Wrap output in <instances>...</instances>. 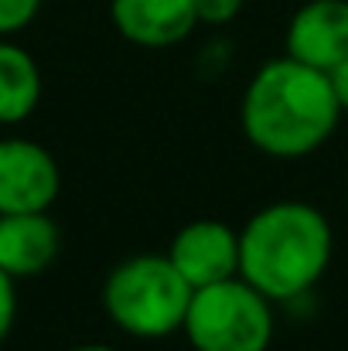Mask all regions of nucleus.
I'll return each instance as SVG.
<instances>
[{
    "label": "nucleus",
    "instance_id": "nucleus-1",
    "mask_svg": "<svg viewBox=\"0 0 348 351\" xmlns=\"http://www.w3.org/2000/svg\"><path fill=\"white\" fill-rule=\"evenodd\" d=\"M342 106L328 72H318L290 55L259 65L242 93L239 123L246 140L280 160L308 157L335 133Z\"/></svg>",
    "mask_w": 348,
    "mask_h": 351
},
{
    "label": "nucleus",
    "instance_id": "nucleus-2",
    "mask_svg": "<svg viewBox=\"0 0 348 351\" xmlns=\"http://www.w3.org/2000/svg\"><path fill=\"white\" fill-rule=\"evenodd\" d=\"M335 235L321 208L273 202L239 229V276L270 304L308 293L332 263Z\"/></svg>",
    "mask_w": 348,
    "mask_h": 351
},
{
    "label": "nucleus",
    "instance_id": "nucleus-3",
    "mask_svg": "<svg viewBox=\"0 0 348 351\" xmlns=\"http://www.w3.org/2000/svg\"><path fill=\"white\" fill-rule=\"evenodd\" d=\"M192 287L167 256L140 252L116 263L103 283V311L130 338H167L185 328Z\"/></svg>",
    "mask_w": 348,
    "mask_h": 351
},
{
    "label": "nucleus",
    "instance_id": "nucleus-4",
    "mask_svg": "<svg viewBox=\"0 0 348 351\" xmlns=\"http://www.w3.org/2000/svg\"><path fill=\"white\" fill-rule=\"evenodd\" d=\"M181 331L195 351H266L273 304L242 276H232L192 293Z\"/></svg>",
    "mask_w": 348,
    "mask_h": 351
},
{
    "label": "nucleus",
    "instance_id": "nucleus-5",
    "mask_svg": "<svg viewBox=\"0 0 348 351\" xmlns=\"http://www.w3.org/2000/svg\"><path fill=\"white\" fill-rule=\"evenodd\" d=\"M62 191L55 157L24 136L0 140V215L48 212Z\"/></svg>",
    "mask_w": 348,
    "mask_h": 351
},
{
    "label": "nucleus",
    "instance_id": "nucleus-6",
    "mask_svg": "<svg viewBox=\"0 0 348 351\" xmlns=\"http://www.w3.org/2000/svg\"><path fill=\"white\" fill-rule=\"evenodd\" d=\"M164 256L192 290H202L239 276V232L219 219H195L174 232Z\"/></svg>",
    "mask_w": 348,
    "mask_h": 351
},
{
    "label": "nucleus",
    "instance_id": "nucleus-7",
    "mask_svg": "<svg viewBox=\"0 0 348 351\" xmlns=\"http://www.w3.org/2000/svg\"><path fill=\"white\" fill-rule=\"evenodd\" d=\"M287 55L332 72L348 58V0H308L294 10L287 24Z\"/></svg>",
    "mask_w": 348,
    "mask_h": 351
},
{
    "label": "nucleus",
    "instance_id": "nucleus-8",
    "mask_svg": "<svg viewBox=\"0 0 348 351\" xmlns=\"http://www.w3.org/2000/svg\"><path fill=\"white\" fill-rule=\"evenodd\" d=\"M110 21L137 48H174L198 27L195 0H110Z\"/></svg>",
    "mask_w": 348,
    "mask_h": 351
},
{
    "label": "nucleus",
    "instance_id": "nucleus-9",
    "mask_svg": "<svg viewBox=\"0 0 348 351\" xmlns=\"http://www.w3.org/2000/svg\"><path fill=\"white\" fill-rule=\"evenodd\" d=\"M62 249V232L48 212L0 215V269L17 283L41 276Z\"/></svg>",
    "mask_w": 348,
    "mask_h": 351
},
{
    "label": "nucleus",
    "instance_id": "nucleus-10",
    "mask_svg": "<svg viewBox=\"0 0 348 351\" xmlns=\"http://www.w3.org/2000/svg\"><path fill=\"white\" fill-rule=\"evenodd\" d=\"M41 99V69L34 55L0 38V126L24 123Z\"/></svg>",
    "mask_w": 348,
    "mask_h": 351
},
{
    "label": "nucleus",
    "instance_id": "nucleus-11",
    "mask_svg": "<svg viewBox=\"0 0 348 351\" xmlns=\"http://www.w3.org/2000/svg\"><path fill=\"white\" fill-rule=\"evenodd\" d=\"M41 10V0H0V38L24 31Z\"/></svg>",
    "mask_w": 348,
    "mask_h": 351
},
{
    "label": "nucleus",
    "instance_id": "nucleus-12",
    "mask_svg": "<svg viewBox=\"0 0 348 351\" xmlns=\"http://www.w3.org/2000/svg\"><path fill=\"white\" fill-rule=\"evenodd\" d=\"M239 10H242V0H195L198 24H209V27H226L229 21L239 17Z\"/></svg>",
    "mask_w": 348,
    "mask_h": 351
},
{
    "label": "nucleus",
    "instance_id": "nucleus-13",
    "mask_svg": "<svg viewBox=\"0 0 348 351\" xmlns=\"http://www.w3.org/2000/svg\"><path fill=\"white\" fill-rule=\"evenodd\" d=\"M14 317H17V293H14V280L0 269V345H3V338L10 335Z\"/></svg>",
    "mask_w": 348,
    "mask_h": 351
},
{
    "label": "nucleus",
    "instance_id": "nucleus-14",
    "mask_svg": "<svg viewBox=\"0 0 348 351\" xmlns=\"http://www.w3.org/2000/svg\"><path fill=\"white\" fill-rule=\"evenodd\" d=\"M328 79H332V89H335V99H338L342 113H348V58L328 72Z\"/></svg>",
    "mask_w": 348,
    "mask_h": 351
},
{
    "label": "nucleus",
    "instance_id": "nucleus-15",
    "mask_svg": "<svg viewBox=\"0 0 348 351\" xmlns=\"http://www.w3.org/2000/svg\"><path fill=\"white\" fill-rule=\"evenodd\" d=\"M69 351H116V348H110V345H76Z\"/></svg>",
    "mask_w": 348,
    "mask_h": 351
}]
</instances>
